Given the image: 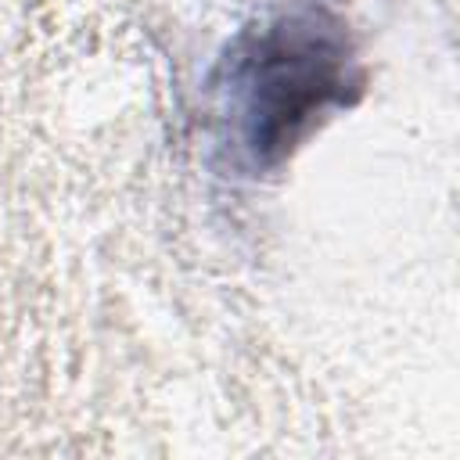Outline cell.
Segmentation results:
<instances>
[{
    "mask_svg": "<svg viewBox=\"0 0 460 460\" xmlns=\"http://www.w3.org/2000/svg\"><path fill=\"white\" fill-rule=\"evenodd\" d=\"M345 40L338 25L302 14L277 22L237 68L241 115L248 122V147L284 151L302 122H309L345 86Z\"/></svg>",
    "mask_w": 460,
    "mask_h": 460,
    "instance_id": "6da1fadb",
    "label": "cell"
}]
</instances>
